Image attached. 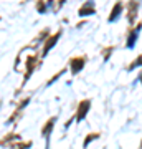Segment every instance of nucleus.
I'll return each mask as SVG.
<instances>
[{"label":"nucleus","instance_id":"nucleus-9","mask_svg":"<svg viewBox=\"0 0 142 149\" xmlns=\"http://www.w3.org/2000/svg\"><path fill=\"white\" fill-rule=\"evenodd\" d=\"M37 8H38V12H45L46 10V5H45V3H38Z\"/></svg>","mask_w":142,"mask_h":149},{"label":"nucleus","instance_id":"nucleus-1","mask_svg":"<svg viewBox=\"0 0 142 149\" xmlns=\"http://www.w3.org/2000/svg\"><path fill=\"white\" fill-rule=\"evenodd\" d=\"M89 106H91V103L88 101V100H84V101H81V103H79L78 114H76V119H78V121H83V118L86 116V113H88Z\"/></svg>","mask_w":142,"mask_h":149},{"label":"nucleus","instance_id":"nucleus-4","mask_svg":"<svg viewBox=\"0 0 142 149\" xmlns=\"http://www.w3.org/2000/svg\"><path fill=\"white\" fill-rule=\"evenodd\" d=\"M93 12H94V5H93L91 2H88L84 7H81L79 13H81V15H86V13H93Z\"/></svg>","mask_w":142,"mask_h":149},{"label":"nucleus","instance_id":"nucleus-5","mask_svg":"<svg viewBox=\"0 0 142 149\" xmlns=\"http://www.w3.org/2000/svg\"><path fill=\"white\" fill-rule=\"evenodd\" d=\"M119 12H121V3H116L114 5V10H112V13H111V17H109V22H114L119 17Z\"/></svg>","mask_w":142,"mask_h":149},{"label":"nucleus","instance_id":"nucleus-7","mask_svg":"<svg viewBox=\"0 0 142 149\" xmlns=\"http://www.w3.org/2000/svg\"><path fill=\"white\" fill-rule=\"evenodd\" d=\"M136 38H137V30H134V32L131 33V37H129V43H127V47H134Z\"/></svg>","mask_w":142,"mask_h":149},{"label":"nucleus","instance_id":"nucleus-3","mask_svg":"<svg viewBox=\"0 0 142 149\" xmlns=\"http://www.w3.org/2000/svg\"><path fill=\"white\" fill-rule=\"evenodd\" d=\"M58 38H60V33H56V35H53V37H51V38H50V40L46 42L45 48H43V53H48V52H50V48H51L53 45H55V43L58 42Z\"/></svg>","mask_w":142,"mask_h":149},{"label":"nucleus","instance_id":"nucleus-8","mask_svg":"<svg viewBox=\"0 0 142 149\" xmlns=\"http://www.w3.org/2000/svg\"><path fill=\"white\" fill-rule=\"evenodd\" d=\"M96 138H98V134H91V136H88V138H86V141H84V146H88V144H89L93 139H96Z\"/></svg>","mask_w":142,"mask_h":149},{"label":"nucleus","instance_id":"nucleus-6","mask_svg":"<svg viewBox=\"0 0 142 149\" xmlns=\"http://www.w3.org/2000/svg\"><path fill=\"white\" fill-rule=\"evenodd\" d=\"M53 123H55V118H51V119L48 121V124L43 128V131H42L43 136H48V133H50V131H51V128H53Z\"/></svg>","mask_w":142,"mask_h":149},{"label":"nucleus","instance_id":"nucleus-2","mask_svg":"<svg viewBox=\"0 0 142 149\" xmlns=\"http://www.w3.org/2000/svg\"><path fill=\"white\" fill-rule=\"evenodd\" d=\"M83 66H84V58H83V56L71 60V71H73V73H78Z\"/></svg>","mask_w":142,"mask_h":149}]
</instances>
